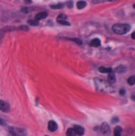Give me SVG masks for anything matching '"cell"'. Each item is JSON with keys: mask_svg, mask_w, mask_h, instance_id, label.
<instances>
[{"mask_svg": "<svg viewBox=\"0 0 135 136\" xmlns=\"http://www.w3.org/2000/svg\"><path fill=\"white\" fill-rule=\"evenodd\" d=\"M66 19H67V16L65 15V14H60L56 20H66Z\"/></svg>", "mask_w": 135, "mask_h": 136, "instance_id": "603a6c76", "label": "cell"}, {"mask_svg": "<svg viewBox=\"0 0 135 136\" xmlns=\"http://www.w3.org/2000/svg\"><path fill=\"white\" fill-rule=\"evenodd\" d=\"M118 121V118H113V119H112V122H113V123H116Z\"/></svg>", "mask_w": 135, "mask_h": 136, "instance_id": "4316f807", "label": "cell"}, {"mask_svg": "<svg viewBox=\"0 0 135 136\" xmlns=\"http://www.w3.org/2000/svg\"><path fill=\"white\" fill-rule=\"evenodd\" d=\"M46 17H47V12L46 11H42V12L37 13L36 16H35V20L36 21H40V20L46 19Z\"/></svg>", "mask_w": 135, "mask_h": 136, "instance_id": "ba28073f", "label": "cell"}, {"mask_svg": "<svg viewBox=\"0 0 135 136\" xmlns=\"http://www.w3.org/2000/svg\"><path fill=\"white\" fill-rule=\"evenodd\" d=\"M128 83L130 85H134L135 84V76H130L128 79Z\"/></svg>", "mask_w": 135, "mask_h": 136, "instance_id": "d6986e66", "label": "cell"}, {"mask_svg": "<svg viewBox=\"0 0 135 136\" xmlns=\"http://www.w3.org/2000/svg\"><path fill=\"white\" fill-rule=\"evenodd\" d=\"M25 2H27V3H31L32 2V0H24Z\"/></svg>", "mask_w": 135, "mask_h": 136, "instance_id": "4dcf8cb0", "label": "cell"}, {"mask_svg": "<svg viewBox=\"0 0 135 136\" xmlns=\"http://www.w3.org/2000/svg\"><path fill=\"white\" fill-rule=\"evenodd\" d=\"M28 23L30 25H32V26H36V25H38V21L35 20V21H34V20H29L28 21Z\"/></svg>", "mask_w": 135, "mask_h": 136, "instance_id": "44dd1931", "label": "cell"}, {"mask_svg": "<svg viewBox=\"0 0 135 136\" xmlns=\"http://www.w3.org/2000/svg\"><path fill=\"white\" fill-rule=\"evenodd\" d=\"M120 94H121V95H124V94H125V90H124V89H121V90L120 91Z\"/></svg>", "mask_w": 135, "mask_h": 136, "instance_id": "484cf974", "label": "cell"}, {"mask_svg": "<svg viewBox=\"0 0 135 136\" xmlns=\"http://www.w3.org/2000/svg\"><path fill=\"white\" fill-rule=\"evenodd\" d=\"M132 39H134V40H135V32H134V33H132Z\"/></svg>", "mask_w": 135, "mask_h": 136, "instance_id": "83f0119b", "label": "cell"}, {"mask_svg": "<svg viewBox=\"0 0 135 136\" xmlns=\"http://www.w3.org/2000/svg\"><path fill=\"white\" fill-rule=\"evenodd\" d=\"M99 71L102 73H109L112 72V69L111 68H106V67H100L99 68Z\"/></svg>", "mask_w": 135, "mask_h": 136, "instance_id": "30bf717a", "label": "cell"}, {"mask_svg": "<svg viewBox=\"0 0 135 136\" xmlns=\"http://www.w3.org/2000/svg\"><path fill=\"white\" fill-rule=\"evenodd\" d=\"M74 130H75V132H76L77 135H83V133H84V129H83L82 126H79V125H75L73 127Z\"/></svg>", "mask_w": 135, "mask_h": 136, "instance_id": "5b68a950", "label": "cell"}, {"mask_svg": "<svg viewBox=\"0 0 135 136\" xmlns=\"http://www.w3.org/2000/svg\"><path fill=\"white\" fill-rule=\"evenodd\" d=\"M101 131L104 135H108V134H109V132H110V128H109V125H108L106 122H103V124L101 125Z\"/></svg>", "mask_w": 135, "mask_h": 136, "instance_id": "277c9868", "label": "cell"}, {"mask_svg": "<svg viewBox=\"0 0 135 136\" xmlns=\"http://www.w3.org/2000/svg\"><path fill=\"white\" fill-rule=\"evenodd\" d=\"M90 45L92 46V47H98V46L101 45V41L98 38H94L90 42Z\"/></svg>", "mask_w": 135, "mask_h": 136, "instance_id": "9c48e42d", "label": "cell"}, {"mask_svg": "<svg viewBox=\"0 0 135 136\" xmlns=\"http://www.w3.org/2000/svg\"><path fill=\"white\" fill-rule=\"evenodd\" d=\"M0 124H1V125H5V122H4V121L1 119V118H0Z\"/></svg>", "mask_w": 135, "mask_h": 136, "instance_id": "f1b7e54d", "label": "cell"}, {"mask_svg": "<svg viewBox=\"0 0 135 136\" xmlns=\"http://www.w3.org/2000/svg\"><path fill=\"white\" fill-rule=\"evenodd\" d=\"M87 6V4H86L85 1H82V0H80V1H79L78 3H77V8L79 9H84L85 7Z\"/></svg>", "mask_w": 135, "mask_h": 136, "instance_id": "7c38bea8", "label": "cell"}, {"mask_svg": "<svg viewBox=\"0 0 135 136\" xmlns=\"http://www.w3.org/2000/svg\"><path fill=\"white\" fill-rule=\"evenodd\" d=\"M133 8H134V9H135V4H134V5H133Z\"/></svg>", "mask_w": 135, "mask_h": 136, "instance_id": "d6a6232c", "label": "cell"}, {"mask_svg": "<svg viewBox=\"0 0 135 136\" xmlns=\"http://www.w3.org/2000/svg\"><path fill=\"white\" fill-rule=\"evenodd\" d=\"M34 10H36L35 8H23L22 9V12L24 13V14H27V13H30L32 11H34Z\"/></svg>", "mask_w": 135, "mask_h": 136, "instance_id": "5bb4252c", "label": "cell"}, {"mask_svg": "<svg viewBox=\"0 0 135 136\" xmlns=\"http://www.w3.org/2000/svg\"><path fill=\"white\" fill-rule=\"evenodd\" d=\"M106 0H92V3L94 4H98V3H103Z\"/></svg>", "mask_w": 135, "mask_h": 136, "instance_id": "cb8c5ba5", "label": "cell"}, {"mask_svg": "<svg viewBox=\"0 0 135 136\" xmlns=\"http://www.w3.org/2000/svg\"><path fill=\"white\" fill-rule=\"evenodd\" d=\"M76 132H75V130H74L73 128H70V129H68L67 130V136H76Z\"/></svg>", "mask_w": 135, "mask_h": 136, "instance_id": "2e32d148", "label": "cell"}, {"mask_svg": "<svg viewBox=\"0 0 135 136\" xmlns=\"http://www.w3.org/2000/svg\"><path fill=\"white\" fill-rule=\"evenodd\" d=\"M132 99L133 100V101H135V94H133L132 95Z\"/></svg>", "mask_w": 135, "mask_h": 136, "instance_id": "f546056e", "label": "cell"}, {"mask_svg": "<svg viewBox=\"0 0 135 136\" xmlns=\"http://www.w3.org/2000/svg\"><path fill=\"white\" fill-rule=\"evenodd\" d=\"M6 32L5 31V29H2V30H0V42H1V40L3 39V37H4V34L6 33Z\"/></svg>", "mask_w": 135, "mask_h": 136, "instance_id": "7402d4cb", "label": "cell"}, {"mask_svg": "<svg viewBox=\"0 0 135 136\" xmlns=\"http://www.w3.org/2000/svg\"><path fill=\"white\" fill-rule=\"evenodd\" d=\"M65 39L70 40V41H74V42L76 43V44H78V45H82V40L77 39V38H65Z\"/></svg>", "mask_w": 135, "mask_h": 136, "instance_id": "ffe728a7", "label": "cell"}, {"mask_svg": "<svg viewBox=\"0 0 135 136\" xmlns=\"http://www.w3.org/2000/svg\"><path fill=\"white\" fill-rule=\"evenodd\" d=\"M56 129H58V124L56 123L54 120H50L48 122V130L50 131H56Z\"/></svg>", "mask_w": 135, "mask_h": 136, "instance_id": "52a82bcc", "label": "cell"}, {"mask_svg": "<svg viewBox=\"0 0 135 136\" xmlns=\"http://www.w3.org/2000/svg\"><path fill=\"white\" fill-rule=\"evenodd\" d=\"M95 84H96L97 90H99L100 92H108V91L110 90L109 84L106 83L104 81H102V80L96 79V80H95Z\"/></svg>", "mask_w": 135, "mask_h": 136, "instance_id": "7a4b0ae2", "label": "cell"}, {"mask_svg": "<svg viewBox=\"0 0 135 136\" xmlns=\"http://www.w3.org/2000/svg\"><path fill=\"white\" fill-rule=\"evenodd\" d=\"M67 6H68V8L71 9V8L73 7V2H72V1H68V2L67 3Z\"/></svg>", "mask_w": 135, "mask_h": 136, "instance_id": "d4e9b609", "label": "cell"}, {"mask_svg": "<svg viewBox=\"0 0 135 136\" xmlns=\"http://www.w3.org/2000/svg\"><path fill=\"white\" fill-rule=\"evenodd\" d=\"M112 30L117 34H125L130 30V26L128 24H124V23H116L113 25Z\"/></svg>", "mask_w": 135, "mask_h": 136, "instance_id": "6da1fadb", "label": "cell"}, {"mask_svg": "<svg viewBox=\"0 0 135 136\" xmlns=\"http://www.w3.org/2000/svg\"><path fill=\"white\" fill-rule=\"evenodd\" d=\"M0 110H2V111H4V112H8L9 111L8 104H6V102L0 100Z\"/></svg>", "mask_w": 135, "mask_h": 136, "instance_id": "8992f818", "label": "cell"}, {"mask_svg": "<svg viewBox=\"0 0 135 136\" xmlns=\"http://www.w3.org/2000/svg\"><path fill=\"white\" fill-rule=\"evenodd\" d=\"M56 21L58 22L59 24L65 25V26H70V23L68 21H66V20H56Z\"/></svg>", "mask_w": 135, "mask_h": 136, "instance_id": "e0dca14e", "label": "cell"}, {"mask_svg": "<svg viewBox=\"0 0 135 136\" xmlns=\"http://www.w3.org/2000/svg\"><path fill=\"white\" fill-rule=\"evenodd\" d=\"M121 131H122V129L121 127H116L114 129V136H121Z\"/></svg>", "mask_w": 135, "mask_h": 136, "instance_id": "4fadbf2b", "label": "cell"}, {"mask_svg": "<svg viewBox=\"0 0 135 136\" xmlns=\"http://www.w3.org/2000/svg\"><path fill=\"white\" fill-rule=\"evenodd\" d=\"M9 130L12 135H16V136H25L26 135V131L24 130H22L20 128H13L10 127L9 128Z\"/></svg>", "mask_w": 135, "mask_h": 136, "instance_id": "3957f363", "label": "cell"}, {"mask_svg": "<svg viewBox=\"0 0 135 136\" xmlns=\"http://www.w3.org/2000/svg\"><path fill=\"white\" fill-rule=\"evenodd\" d=\"M64 8V5L61 3L56 4V5H51V9H63Z\"/></svg>", "mask_w": 135, "mask_h": 136, "instance_id": "ac0fdd59", "label": "cell"}, {"mask_svg": "<svg viewBox=\"0 0 135 136\" xmlns=\"http://www.w3.org/2000/svg\"><path fill=\"white\" fill-rule=\"evenodd\" d=\"M115 82H116V77H115V75H114L113 73H110L108 75V82L110 84H112V83H115Z\"/></svg>", "mask_w": 135, "mask_h": 136, "instance_id": "9a60e30c", "label": "cell"}, {"mask_svg": "<svg viewBox=\"0 0 135 136\" xmlns=\"http://www.w3.org/2000/svg\"><path fill=\"white\" fill-rule=\"evenodd\" d=\"M108 1H110V2H115V1H118V0H108Z\"/></svg>", "mask_w": 135, "mask_h": 136, "instance_id": "1f68e13d", "label": "cell"}, {"mask_svg": "<svg viewBox=\"0 0 135 136\" xmlns=\"http://www.w3.org/2000/svg\"><path fill=\"white\" fill-rule=\"evenodd\" d=\"M126 70H127V68L125 66H118L116 69V72L118 73H124V72H126Z\"/></svg>", "mask_w": 135, "mask_h": 136, "instance_id": "8fae6325", "label": "cell"}]
</instances>
